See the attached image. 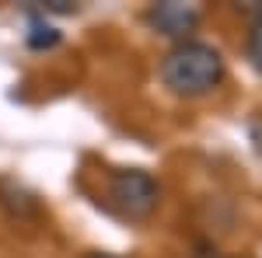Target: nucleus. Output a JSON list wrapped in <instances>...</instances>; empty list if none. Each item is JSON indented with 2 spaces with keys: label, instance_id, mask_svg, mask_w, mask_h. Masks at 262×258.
I'll return each instance as SVG.
<instances>
[{
  "label": "nucleus",
  "instance_id": "6",
  "mask_svg": "<svg viewBox=\"0 0 262 258\" xmlns=\"http://www.w3.org/2000/svg\"><path fill=\"white\" fill-rule=\"evenodd\" d=\"M248 63L262 74V7L252 21V32H248Z\"/></svg>",
  "mask_w": 262,
  "mask_h": 258
},
{
  "label": "nucleus",
  "instance_id": "4",
  "mask_svg": "<svg viewBox=\"0 0 262 258\" xmlns=\"http://www.w3.org/2000/svg\"><path fill=\"white\" fill-rule=\"evenodd\" d=\"M0 202L14 213V217H32V213H39V202H35V196H28L21 185H14V181H4L0 185Z\"/></svg>",
  "mask_w": 262,
  "mask_h": 258
},
{
  "label": "nucleus",
  "instance_id": "5",
  "mask_svg": "<svg viewBox=\"0 0 262 258\" xmlns=\"http://www.w3.org/2000/svg\"><path fill=\"white\" fill-rule=\"evenodd\" d=\"M60 32L53 28V25H42V21H32V32H28V49H53V45H60Z\"/></svg>",
  "mask_w": 262,
  "mask_h": 258
},
{
  "label": "nucleus",
  "instance_id": "1",
  "mask_svg": "<svg viewBox=\"0 0 262 258\" xmlns=\"http://www.w3.org/2000/svg\"><path fill=\"white\" fill-rule=\"evenodd\" d=\"M224 77H227V63L210 42H175L161 60L164 87L179 98H203V95L217 91Z\"/></svg>",
  "mask_w": 262,
  "mask_h": 258
},
{
  "label": "nucleus",
  "instance_id": "3",
  "mask_svg": "<svg viewBox=\"0 0 262 258\" xmlns=\"http://www.w3.org/2000/svg\"><path fill=\"white\" fill-rule=\"evenodd\" d=\"M147 25H150L158 35H168V39L185 42V35L196 32V25H200V11L189 7V4H179V0L154 4V7L147 11Z\"/></svg>",
  "mask_w": 262,
  "mask_h": 258
},
{
  "label": "nucleus",
  "instance_id": "8",
  "mask_svg": "<svg viewBox=\"0 0 262 258\" xmlns=\"http://www.w3.org/2000/svg\"><path fill=\"white\" fill-rule=\"evenodd\" d=\"M88 258H116V255H101V251H95V255H88Z\"/></svg>",
  "mask_w": 262,
  "mask_h": 258
},
{
  "label": "nucleus",
  "instance_id": "2",
  "mask_svg": "<svg viewBox=\"0 0 262 258\" xmlns=\"http://www.w3.org/2000/svg\"><path fill=\"white\" fill-rule=\"evenodd\" d=\"M158 196H161L158 181L143 168H122V171H112L108 178V199L126 220H147L158 209Z\"/></svg>",
  "mask_w": 262,
  "mask_h": 258
},
{
  "label": "nucleus",
  "instance_id": "7",
  "mask_svg": "<svg viewBox=\"0 0 262 258\" xmlns=\"http://www.w3.org/2000/svg\"><path fill=\"white\" fill-rule=\"evenodd\" d=\"M42 14H77V4H70V0H46L39 4Z\"/></svg>",
  "mask_w": 262,
  "mask_h": 258
}]
</instances>
